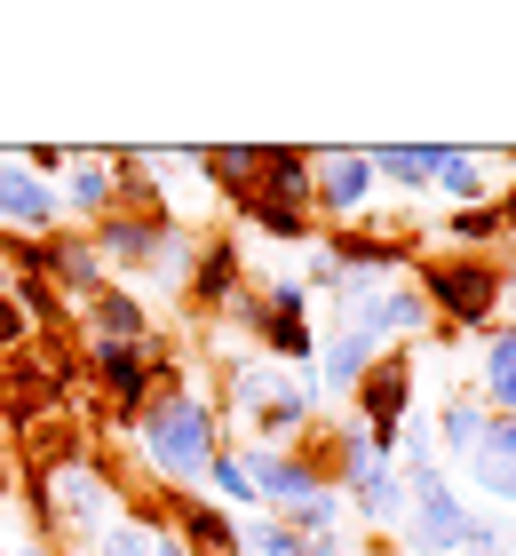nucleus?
Instances as JSON below:
<instances>
[{"label":"nucleus","instance_id":"f257e3e1","mask_svg":"<svg viewBox=\"0 0 516 556\" xmlns=\"http://www.w3.org/2000/svg\"><path fill=\"white\" fill-rule=\"evenodd\" d=\"M127 438H136V462H143V477H151L160 493H199L215 445H230V438H223V414L191 390V374H167Z\"/></svg>","mask_w":516,"mask_h":556},{"label":"nucleus","instance_id":"f03ea898","mask_svg":"<svg viewBox=\"0 0 516 556\" xmlns=\"http://www.w3.org/2000/svg\"><path fill=\"white\" fill-rule=\"evenodd\" d=\"M223 406L239 414L254 438L247 445H302L310 429H318V382L294 366H270V358H239V366H223Z\"/></svg>","mask_w":516,"mask_h":556},{"label":"nucleus","instance_id":"7ed1b4c3","mask_svg":"<svg viewBox=\"0 0 516 556\" xmlns=\"http://www.w3.org/2000/svg\"><path fill=\"white\" fill-rule=\"evenodd\" d=\"M405 278L445 334L484 342L501 326V255H453V247H437V255H413Z\"/></svg>","mask_w":516,"mask_h":556},{"label":"nucleus","instance_id":"20e7f679","mask_svg":"<svg viewBox=\"0 0 516 556\" xmlns=\"http://www.w3.org/2000/svg\"><path fill=\"white\" fill-rule=\"evenodd\" d=\"M398 477H405V517H398L405 548H413V556H461L477 501H461V485L429 462V438H413V445L398 453Z\"/></svg>","mask_w":516,"mask_h":556},{"label":"nucleus","instance_id":"39448f33","mask_svg":"<svg viewBox=\"0 0 516 556\" xmlns=\"http://www.w3.org/2000/svg\"><path fill=\"white\" fill-rule=\"evenodd\" d=\"M223 318H239V334L263 350L270 366H294V374L318 366V302H310L294 278H270V287H239V302H230Z\"/></svg>","mask_w":516,"mask_h":556},{"label":"nucleus","instance_id":"423d86ee","mask_svg":"<svg viewBox=\"0 0 516 556\" xmlns=\"http://www.w3.org/2000/svg\"><path fill=\"white\" fill-rule=\"evenodd\" d=\"M80 374L96 382L103 414H112L119 429H136L143 406H151V390H160L167 374H184V366H175V358H167V342L151 334V342H88V350H80Z\"/></svg>","mask_w":516,"mask_h":556},{"label":"nucleus","instance_id":"0eeeda50","mask_svg":"<svg viewBox=\"0 0 516 556\" xmlns=\"http://www.w3.org/2000/svg\"><path fill=\"white\" fill-rule=\"evenodd\" d=\"M374 199H381V175H374V151L366 143L310 151V223H318V231H350V223H366Z\"/></svg>","mask_w":516,"mask_h":556},{"label":"nucleus","instance_id":"6e6552de","mask_svg":"<svg viewBox=\"0 0 516 556\" xmlns=\"http://www.w3.org/2000/svg\"><path fill=\"white\" fill-rule=\"evenodd\" d=\"M413 397H421V358H413V350H381V358H374L366 374H357V390H350L357 421L374 429V445L390 453V462H398V453L413 445V438H405V421H413Z\"/></svg>","mask_w":516,"mask_h":556},{"label":"nucleus","instance_id":"1a4fd4ad","mask_svg":"<svg viewBox=\"0 0 516 556\" xmlns=\"http://www.w3.org/2000/svg\"><path fill=\"white\" fill-rule=\"evenodd\" d=\"M318 255L333 263V278H342V294H350V287H390V278H405L413 255H421V239L366 215V223H350V231H318Z\"/></svg>","mask_w":516,"mask_h":556},{"label":"nucleus","instance_id":"9d476101","mask_svg":"<svg viewBox=\"0 0 516 556\" xmlns=\"http://www.w3.org/2000/svg\"><path fill=\"white\" fill-rule=\"evenodd\" d=\"M239 462L254 477V501H263L270 517H287L294 501L326 493V429H310V445H239Z\"/></svg>","mask_w":516,"mask_h":556},{"label":"nucleus","instance_id":"9b49d317","mask_svg":"<svg viewBox=\"0 0 516 556\" xmlns=\"http://www.w3.org/2000/svg\"><path fill=\"white\" fill-rule=\"evenodd\" d=\"M239 287H247V247H239V231H199L191 239V270H184V311L223 326V311L239 302Z\"/></svg>","mask_w":516,"mask_h":556},{"label":"nucleus","instance_id":"f8f14e48","mask_svg":"<svg viewBox=\"0 0 516 556\" xmlns=\"http://www.w3.org/2000/svg\"><path fill=\"white\" fill-rule=\"evenodd\" d=\"M48 493H56V548L64 541H96L103 525H112V477L96 469V453L88 462H64V469H48Z\"/></svg>","mask_w":516,"mask_h":556},{"label":"nucleus","instance_id":"ddd939ff","mask_svg":"<svg viewBox=\"0 0 516 556\" xmlns=\"http://www.w3.org/2000/svg\"><path fill=\"white\" fill-rule=\"evenodd\" d=\"M493 191H501V160H493V151L437 143V160H429V199H445V207H484Z\"/></svg>","mask_w":516,"mask_h":556},{"label":"nucleus","instance_id":"4468645a","mask_svg":"<svg viewBox=\"0 0 516 556\" xmlns=\"http://www.w3.org/2000/svg\"><path fill=\"white\" fill-rule=\"evenodd\" d=\"M461 469H469V493H477V501H493V509L508 517V509H516V421H501V414H493Z\"/></svg>","mask_w":516,"mask_h":556},{"label":"nucleus","instance_id":"2eb2a0df","mask_svg":"<svg viewBox=\"0 0 516 556\" xmlns=\"http://www.w3.org/2000/svg\"><path fill=\"white\" fill-rule=\"evenodd\" d=\"M72 318H80L88 342H151V302L136 287H119V278H112V287H96Z\"/></svg>","mask_w":516,"mask_h":556},{"label":"nucleus","instance_id":"dca6fc26","mask_svg":"<svg viewBox=\"0 0 516 556\" xmlns=\"http://www.w3.org/2000/svg\"><path fill=\"white\" fill-rule=\"evenodd\" d=\"M56 199H64V223H103L112 215V151H72L64 175H56Z\"/></svg>","mask_w":516,"mask_h":556},{"label":"nucleus","instance_id":"f3484780","mask_svg":"<svg viewBox=\"0 0 516 556\" xmlns=\"http://www.w3.org/2000/svg\"><path fill=\"white\" fill-rule=\"evenodd\" d=\"M223 207L239 215L254 239H270V247H318V223H310V207H287V199H263L254 184H247V191H230Z\"/></svg>","mask_w":516,"mask_h":556},{"label":"nucleus","instance_id":"a211bd4d","mask_svg":"<svg viewBox=\"0 0 516 556\" xmlns=\"http://www.w3.org/2000/svg\"><path fill=\"white\" fill-rule=\"evenodd\" d=\"M342 509H350V525H366V533H390V525L405 517V477H398V462L357 469L350 485H342Z\"/></svg>","mask_w":516,"mask_h":556},{"label":"nucleus","instance_id":"6ab92c4d","mask_svg":"<svg viewBox=\"0 0 516 556\" xmlns=\"http://www.w3.org/2000/svg\"><path fill=\"white\" fill-rule=\"evenodd\" d=\"M175 541L191 556H239V517L206 493H175Z\"/></svg>","mask_w":516,"mask_h":556},{"label":"nucleus","instance_id":"aec40b11","mask_svg":"<svg viewBox=\"0 0 516 556\" xmlns=\"http://www.w3.org/2000/svg\"><path fill=\"white\" fill-rule=\"evenodd\" d=\"M366 151H374V175H381V191L429 199V160H437V143H366Z\"/></svg>","mask_w":516,"mask_h":556},{"label":"nucleus","instance_id":"412c9836","mask_svg":"<svg viewBox=\"0 0 516 556\" xmlns=\"http://www.w3.org/2000/svg\"><path fill=\"white\" fill-rule=\"evenodd\" d=\"M484 421H493V414H484L477 390H445V397H437V445H445L453 462H469V445L484 438Z\"/></svg>","mask_w":516,"mask_h":556},{"label":"nucleus","instance_id":"4be33fe9","mask_svg":"<svg viewBox=\"0 0 516 556\" xmlns=\"http://www.w3.org/2000/svg\"><path fill=\"white\" fill-rule=\"evenodd\" d=\"M206 501H223L230 517H254L263 501H254V477H247V462H239V445H215V462H206V485H199Z\"/></svg>","mask_w":516,"mask_h":556},{"label":"nucleus","instance_id":"5701e85b","mask_svg":"<svg viewBox=\"0 0 516 556\" xmlns=\"http://www.w3.org/2000/svg\"><path fill=\"white\" fill-rule=\"evenodd\" d=\"M445 239H453V255H484V247H508V223L493 199L484 207H445Z\"/></svg>","mask_w":516,"mask_h":556},{"label":"nucleus","instance_id":"b1692460","mask_svg":"<svg viewBox=\"0 0 516 556\" xmlns=\"http://www.w3.org/2000/svg\"><path fill=\"white\" fill-rule=\"evenodd\" d=\"M484 382H516V318H501L493 334L477 342V382L469 390H484Z\"/></svg>","mask_w":516,"mask_h":556},{"label":"nucleus","instance_id":"393cba45","mask_svg":"<svg viewBox=\"0 0 516 556\" xmlns=\"http://www.w3.org/2000/svg\"><path fill=\"white\" fill-rule=\"evenodd\" d=\"M287 525H294V533L302 541H318V533H342V525H350V509H342V493H310V501H294V509H287Z\"/></svg>","mask_w":516,"mask_h":556},{"label":"nucleus","instance_id":"a878e982","mask_svg":"<svg viewBox=\"0 0 516 556\" xmlns=\"http://www.w3.org/2000/svg\"><path fill=\"white\" fill-rule=\"evenodd\" d=\"M461 556H516V517L477 509V517H469V541H461Z\"/></svg>","mask_w":516,"mask_h":556},{"label":"nucleus","instance_id":"bb28decb","mask_svg":"<svg viewBox=\"0 0 516 556\" xmlns=\"http://www.w3.org/2000/svg\"><path fill=\"white\" fill-rule=\"evenodd\" d=\"M40 334H33V318L9 302V287H0V358H16V350H33Z\"/></svg>","mask_w":516,"mask_h":556},{"label":"nucleus","instance_id":"cd10ccee","mask_svg":"<svg viewBox=\"0 0 516 556\" xmlns=\"http://www.w3.org/2000/svg\"><path fill=\"white\" fill-rule=\"evenodd\" d=\"M302 556H357V541H350V525H342V533H318V541H302Z\"/></svg>","mask_w":516,"mask_h":556},{"label":"nucleus","instance_id":"c85d7f7f","mask_svg":"<svg viewBox=\"0 0 516 556\" xmlns=\"http://www.w3.org/2000/svg\"><path fill=\"white\" fill-rule=\"evenodd\" d=\"M501 318H516V247L501 255Z\"/></svg>","mask_w":516,"mask_h":556},{"label":"nucleus","instance_id":"c756f323","mask_svg":"<svg viewBox=\"0 0 516 556\" xmlns=\"http://www.w3.org/2000/svg\"><path fill=\"white\" fill-rule=\"evenodd\" d=\"M9 501H16V462L0 453V509H9Z\"/></svg>","mask_w":516,"mask_h":556},{"label":"nucleus","instance_id":"7c9ffc66","mask_svg":"<svg viewBox=\"0 0 516 556\" xmlns=\"http://www.w3.org/2000/svg\"><path fill=\"white\" fill-rule=\"evenodd\" d=\"M151 556H191V548H184V541H175V533H167V541H151Z\"/></svg>","mask_w":516,"mask_h":556},{"label":"nucleus","instance_id":"2f4dec72","mask_svg":"<svg viewBox=\"0 0 516 556\" xmlns=\"http://www.w3.org/2000/svg\"><path fill=\"white\" fill-rule=\"evenodd\" d=\"M9 556H64V548H48V541H24V548H9Z\"/></svg>","mask_w":516,"mask_h":556},{"label":"nucleus","instance_id":"473e14b6","mask_svg":"<svg viewBox=\"0 0 516 556\" xmlns=\"http://www.w3.org/2000/svg\"><path fill=\"white\" fill-rule=\"evenodd\" d=\"M0 438H9V421H0Z\"/></svg>","mask_w":516,"mask_h":556},{"label":"nucleus","instance_id":"72a5a7b5","mask_svg":"<svg viewBox=\"0 0 516 556\" xmlns=\"http://www.w3.org/2000/svg\"><path fill=\"white\" fill-rule=\"evenodd\" d=\"M0 556H9V541H0Z\"/></svg>","mask_w":516,"mask_h":556}]
</instances>
